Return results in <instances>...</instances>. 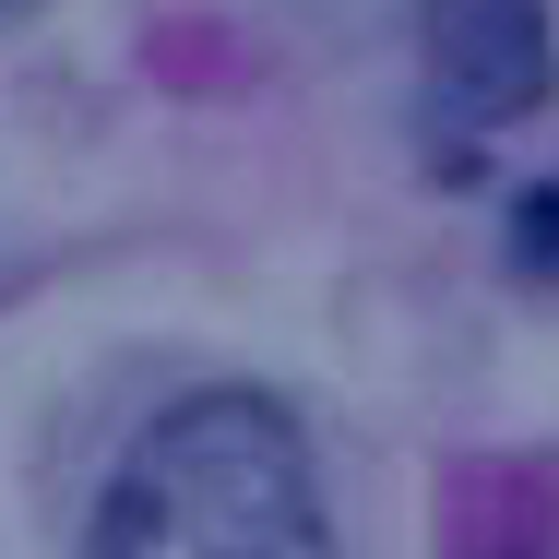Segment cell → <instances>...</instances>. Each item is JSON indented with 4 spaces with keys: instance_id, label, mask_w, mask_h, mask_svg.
Listing matches in <instances>:
<instances>
[{
    "instance_id": "1",
    "label": "cell",
    "mask_w": 559,
    "mask_h": 559,
    "mask_svg": "<svg viewBox=\"0 0 559 559\" xmlns=\"http://www.w3.org/2000/svg\"><path fill=\"white\" fill-rule=\"evenodd\" d=\"M84 559H334L310 452L274 393H191L119 452Z\"/></svg>"
},
{
    "instance_id": "2",
    "label": "cell",
    "mask_w": 559,
    "mask_h": 559,
    "mask_svg": "<svg viewBox=\"0 0 559 559\" xmlns=\"http://www.w3.org/2000/svg\"><path fill=\"white\" fill-rule=\"evenodd\" d=\"M417 72H429V131H500L536 119L559 84L548 0H417Z\"/></svg>"
},
{
    "instance_id": "3",
    "label": "cell",
    "mask_w": 559,
    "mask_h": 559,
    "mask_svg": "<svg viewBox=\"0 0 559 559\" xmlns=\"http://www.w3.org/2000/svg\"><path fill=\"white\" fill-rule=\"evenodd\" d=\"M512 274H524V286H559V179H536V191L512 203Z\"/></svg>"
},
{
    "instance_id": "4",
    "label": "cell",
    "mask_w": 559,
    "mask_h": 559,
    "mask_svg": "<svg viewBox=\"0 0 559 559\" xmlns=\"http://www.w3.org/2000/svg\"><path fill=\"white\" fill-rule=\"evenodd\" d=\"M24 12H36V0H0V24H24Z\"/></svg>"
}]
</instances>
